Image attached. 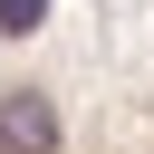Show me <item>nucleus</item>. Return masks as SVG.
<instances>
[{"mask_svg":"<svg viewBox=\"0 0 154 154\" xmlns=\"http://www.w3.org/2000/svg\"><path fill=\"white\" fill-rule=\"evenodd\" d=\"M0 154H58V106L38 87H10L0 96Z\"/></svg>","mask_w":154,"mask_h":154,"instance_id":"obj_1","label":"nucleus"},{"mask_svg":"<svg viewBox=\"0 0 154 154\" xmlns=\"http://www.w3.org/2000/svg\"><path fill=\"white\" fill-rule=\"evenodd\" d=\"M38 19H48V0H0V38H29Z\"/></svg>","mask_w":154,"mask_h":154,"instance_id":"obj_2","label":"nucleus"}]
</instances>
